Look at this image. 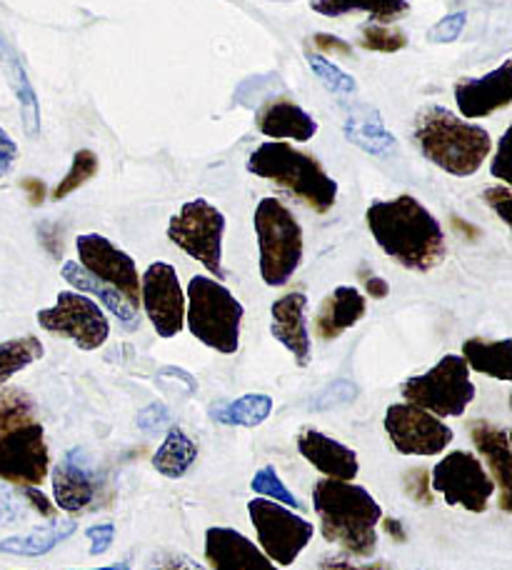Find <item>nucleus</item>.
Wrapping results in <instances>:
<instances>
[{"label":"nucleus","mask_w":512,"mask_h":570,"mask_svg":"<svg viewBox=\"0 0 512 570\" xmlns=\"http://www.w3.org/2000/svg\"><path fill=\"white\" fill-rule=\"evenodd\" d=\"M365 223L385 256L407 271L427 273L445 261V230L415 196L403 193L393 200L371 203Z\"/></svg>","instance_id":"f257e3e1"},{"label":"nucleus","mask_w":512,"mask_h":570,"mask_svg":"<svg viewBox=\"0 0 512 570\" xmlns=\"http://www.w3.org/2000/svg\"><path fill=\"white\" fill-rule=\"evenodd\" d=\"M315 46L323 50V53H337V56H353V46L345 43L343 38L327 36V33H315L313 36Z\"/></svg>","instance_id":"de8ad7c7"},{"label":"nucleus","mask_w":512,"mask_h":570,"mask_svg":"<svg viewBox=\"0 0 512 570\" xmlns=\"http://www.w3.org/2000/svg\"><path fill=\"white\" fill-rule=\"evenodd\" d=\"M0 68H3L8 86H10V90H13L18 104H20V116H23L26 136L38 138L40 136V104H38L36 88H33V83H30L23 58L18 56V50L8 43L3 33H0Z\"/></svg>","instance_id":"393cba45"},{"label":"nucleus","mask_w":512,"mask_h":570,"mask_svg":"<svg viewBox=\"0 0 512 570\" xmlns=\"http://www.w3.org/2000/svg\"><path fill=\"white\" fill-rule=\"evenodd\" d=\"M18 160V146L16 140L10 138L3 128H0V178H6L10 170H13Z\"/></svg>","instance_id":"49530a36"},{"label":"nucleus","mask_w":512,"mask_h":570,"mask_svg":"<svg viewBox=\"0 0 512 570\" xmlns=\"http://www.w3.org/2000/svg\"><path fill=\"white\" fill-rule=\"evenodd\" d=\"M76 521H53L50 525L38 528V531L28 535H13L0 541V553H13L26 558L46 556L63 541H68V538L76 533Z\"/></svg>","instance_id":"c85d7f7f"},{"label":"nucleus","mask_w":512,"mask_h":570,"mask_svg":"<svg viewBox=\"0 0 512 570\" xmlns=\"http://www.w3.org/2000/svg\"><path fill=\"white\" fill-rule=\"evenodd\" d=\"M357 399V389L351 381H337L331 389H325L317 399L313 401L315 411H331V409H341V405L353 403Z\"/></svg>","instance_id":"e433bc0d"},{"label":"nucleus","mask_w":512,"mask_h":570,"mask_svg":"<svg viewBox=\"0 0 512 570\" xmlns=\"http://www.w3.org/2000/svg\"><path fill=\"white\" fill-rule=\"evenodd\" d=\"M23 190L28 193V200L33 203V206H40L46 198V186H43V180H38V178H26Z\"/></svg>","instance_id":"603ef678"},{"label":"nucleus","mask_w":512,"mask_h":570,"mask_svg":"<svg viewBox=\"0 0 512 570\" xmlns=\"http://www.w3.org/2000/svg\"><path fill=\"white\" fill-rule=\"evenodd\" d=\"M455 104L460 116L488 118L512 104V60L483 78H460L455 83Z\"/></svg>","instance_id":"f3484780"},{"label":"nucleus","mask_w":512,"mask_h":570,"mask_svg":"<svg viewBox=\"0 0 512 570\" xmlns=\"http://www.w3.org/2000/svg\"><path fill=\"white\" fill-rule=\"evenodd\" d=\"M321 570H393V568L383 561L371 563V566H355L347 561V558L335 556V558H325V561L321 563Z\"/></svg>","instance_id":"09e8293b"},{"label":"nucleus","mask_w":512,"mask_h":570,"mask_svg":"<svg viewBox=\"0 0 512 570\" xmlns=\"http://www.w3.org/2000/svg\"><path fill=\"white\" fill-rule=\"evenodd\" d=\"M60 276H63V281L68 285H73V291L86 293V295H90V298H98L102 308L116 315L118 323L126 331H138L140 328L138 308H132V305L126 298H122V295L116 288H110L108 283H102V281L90 276V273L83 266H80L78 261H66L63 268H60Z\"/></svg>","instance_id":"b1692460"},{"label":"nucleus","mask_w":512,"mask_h":570,"mask_svg":"<svg viewBox=\"0 0 512 570\" xmlns=\"http://www.w3.org/2000/svg\"><path fill=\"white\" fill-rule=\"evenodd\" d=\"M248 515L258 535L260 551L270 558L275 566H293L301 553L313 541L315 528L288 505L255 498L248 503Z\"/></svg>","instance_id":"9d476101"},{"label":"nucleus","mask_w":512,"mask_h":570,"mask_svg":"<svg viewBox=\"0 0 512 570\" xmlns=\"http://www.w3.org/2000/svg\"><path fill=\"white\" fill-rule=\"evenodd\" d=\"M305 293H288L270 305V333L293 353L295 363L305 368L311 363V333H307Z\"/></svg>","instance_id":"412c9836"},{"label":"nucleus","mask_w":512,"mask_h":570,"mask_svg":"<svg viewBox=\"0 0 512 570\" xmlns=\"http://www.w3.org/2000/svg\"><path fill=\"white\" fill-rule=\"evenodd\" d=\"M313 508L327 543L343 548V553L353 558L375 553L383 508L363 485L323 478L313 488Z\"/></svg>","instance_id":"f03ea898"},{"label":"nucleus","mask_w":512,"mask_h":570,"mask_svg":"<svg viewBox=\"0 0 512 570\" xmlns=\"http://www.w3.org/2000/svg\"><path fill=\"white\" fill-rule=\"evenodd\" d=\"M46 355L43 343H40L36 335H20V338H10L6 343H0V389L18 375L20 371H26L28 365H33Z\"/></svg>","instance_id":"2f4dec72"},{"label":"nucleus","mask_w":512,"mask_h":570,"mask_svg":"<svg viewBox=\"0 0 512 570\" xmlns=\"http://www.w3.org/2000/svg\"><path fill=\"white\" fill-rule=\"evenodd\" d=\"M186 323L203 345L223 355L240 348V323L245 308L220 281L210 276H193L186 293Z\"/></svg>","instance_id":"423d86ee"},{"label":"nucleus","mask_w":512,"mask_h":570,"mask_svg":"<svg viewBox=\"0 0 512 570\" xmlns=\"http://www.w3.org/2000/svg\"><path fill=\"white\" fill-rule=\"evenodd\" d=\"M430 488L443 495L447 505H463L470 513H485L490 498L495 495V481L467 451H450L430 471Z\"/></svg>","instance_id":"9b49d317"},{"label":"nucleus","mask_w":512,"mask_h":570,"mask_svg":"<svg viewBox=\"0 0 512 570\" xmlns=\"http://www.w3.org/2000/svg\"><path fill=\"white\" fill-rule=\"evenodd\" d=\"M385 531L391 533V538L393 541H397V543H405L407 541V535H405V528H403V523L397 521V518H385Z\"/></svg>","instance_id":"864d4df0"},{"label":"nucleus","mask_w":512,"mask_h":570,"mask_svg":"<svg viewBox=\"0 0 512 570\" xmlns=\"http://www.w3.org/2000/svg\"><path fill=\"white\" fill-rule=\"evenodd\" d=\"M470 438L477 453L490 468V478L500 488V508L510 513L512 508V453H510V435L505 428H498L488 421H473L467 425Z\"/></svg>","instance_id":"aec40b11"},{"label":"nucleus","mask_w":512,"mask_h":570,"mask_svg":"<svg viewBox=\"0 0 512 570\" xmlns=\"http://www.w3.org/2000/svg\"><path fill=\"white\" fill-rule=\"evenodd\" d=\"M166 421H168V411H166V405H163V403L148 405V409L142 411L140 419H138L140 428H146V431H156V428L160 423H166Z\"/></svg>","instance_id":"8fccbe9b"},{"label":"nucleus","mask_w":512,"mask_h":570,"mask_svg":"<svg viewBox=\"0 0 512 570\" xmlns=\"http://www.w3.org/2000/svg\"><path fill=\"white\" fill-rule=\"evenodd\" d=\"M307 66H311V70L317 76V80H321V83L335 96H353L357 90L355 78L351 73H345L343 68H337L333 60H327L321 53L307 56Z\"/></svg>","instance_id":"72a5a7b5"},{"label":"nucleus","mask_w":512,"mask_h":570,"mask_svg":"<svg viewBox=\"0 0 512 570\" xmlns=\"http://www.w3.org/2000/svg\"><path fill=\"white\" fill-rule=\"evenodd\" d=\"M510 138H512V128H508L505 136L500 138V146H498L495 158H493V176L503 180L505 186H510V183H512V170L508 168V163H510V156H508Z\"/></svg>","instance_id":"c03bdc74"},{"label":"nucleus","mask_w":512,"mask_h":570,"mask_svg":"<svg viewBox=\"0 0 512 570\" xmlns=\"http://www.w3.org/2000/svg\"><path fill=\"white\" fill-rule=\"evenodd\" d=\"M465 26H467V13L465 10H457V13L445 16L440 23L430 28V40H433V43H455V40L463 36Z\"/></svg>","instance_id":"58836bf2"},{"label":"nucleus","mask_w":512,"mask_h":570,"mask_svg":"<svg viewBox=\"0 0 512 570\" xmlns=\"http://www.w3.org/2000/svg\"><path fill=\"white\" fill-rule=\"evenodd\" d=\"M20 495H23L28 505H33V511H38L43 518H56L53 501H50V498L43 491H38V488L28 485V488H20Z\"/></svg>","instance_id":"a18cd8bd"},{"label":"nucleus","mask_w":512,"mask_h":570,"mask_svg":"<svg viewBox=\"0 0 512 570\" xmlns=\"http://www.w3.org/2000/svg\"><path fill=\"white\" fill-rule=\"evenodd\" d=\"M385 433L401 455H437L453 443V431L417 405L393 403L385 413Z\"/></svg>","instance_id":"ddd939ff"},{"label":"nucleus","mask_w":512,"mask_h":570,"mask_svg":"<svg viewBox=\"0 0 512 570\" xmlns=\"http://www.w3.org/2000/svg\"><path fill=\"white\" fill-rule=\"evenodd\" d=\"M140 305L160 338H176L186 325V293L170 263H152L140 278Z\"/></svg>","instance_id":"2eb2a0df"},{"label":"nucleus","mask_w":512,"mask_h":570,"mask_svg":"<svg viewBox=\"0 0 512 570\" xmlns=\"http://www.w3.org/2000/svg\"><path fill=\"white\" fill-rule=\"evenodd\" d=\"M50 451L46 428L26 391H0V481L38 488L48 478Z\"/></svg>","instance_id":"7ed1b4c3"},{"label":"nucleus","mask_w":512,"mask_h":570,"mask_svg":"<svg viewBox=\"0 0 512 570\" xmlns=\"http://www.w3.org/2000/svg\"><path fill=\"white\" fill-rule=\"evenodd\" d=\"M311 8L315 13L327 18H341L353 13V10H363L371 16L375 23H393L410 10L407 0H313Z\"/></svg>","instance_id":"c756f323"},{"label":"nucleus","mask_w":512,"mask_h":570,"mask_svg":"<svg viewBox=\"0 0 512 570\" xmlns=\"http://www.w3.org/2000/svg\"><path fill=\"white\" fill-rule=\"evenodd\" d=\"M255 124H258V130L265 138L285 140V142L288 140L307 142L317 134V120L298 104H293V100H285V98L263 106L258 110Z\"/></svg>","instance_id":"5701e85b"},{"label":"nucleus","mask_w":512,"mask_h":570,"mask_svg":"<svg viewBox=\"0 0 512 570\" xmlns=\"http://www.w3.org/2000/svg\"><path fill=\"white\" fill-rule=\"evenodd\" d=\"M196 461H198L196 441H193L186 431H180V428H170L166 441H163L158 451L152 453L150 463L163 478L178 481V478H183L190 471Z\"/></svg>","instance_id":"cd10ccee"},{"label":"nucleus","mask_w":512,"mask_h":570,"mask_svg":"<svg viewBox=\"0 0 512 570\" xmlns=\"http://www.w3.org/2000/svg\"><path fill=\"white\" fill-rule=\"evenodd\" d=\"M205 561L210 570H280L250 538L223 525L205 531Z\"/></svg>","instance_id":"a211bd4d"},{"label":"nucleus","mask_w":512,"mask_h":570,"mask_svg":"<svg viewBox=\"0 0 512 570\" xmlns=\"http://www.w3.org/2000/svg\"><path fill=\"white\" fill-rule=\"evenodd\" d=\"M453 228L467 240H475L480 236V230L475 226H470V223H465L463 218H457V216H453Z\"/></svg>","instance_id":"5fc2aeb1"},{"label":"nucleus","mask_w":512,"mask_h":570,"mask_svg":"<svg viewBox=\"0 0 512 570\" xmlns=\"http://www.w3.org/2000/svg\"><path fill=\"white\" fill-rule=\"evenodd\" d=\"M367 313L365 295L353 285H337V288L323 301L315 315V335L321 341L341 338L345 331L361 323Z\"/></svg>","instance_id":"4be33fe9"},{"label":"nucleus","mask_w":512,"mask_h":570,"mask_svg":"<svg viewBox=\"0 0 512 570\" xmlns=\"http://www.w3.org/2000/svg\"><path fill=\"white\" fill-rule=\"evenodd\" d=\"M343 130L353 146L373 153V156H385L387 150L395 148V136L383 126L381 114L373 108H355L353 114H347Z\"/></svg>","instance_id":"bb28decb"},{"label":"nucleus","mask_w":512,"mask_h":570,"mask_svg":"<svg viewBox=\"0 0 512 570\" xmlns=\"http://www.w3.org/2000/svg\"><path fill=\"white\" fill-rule=\"evenodd\" d=\"M76 570H130V563L120 561V563H112V566H106V568H76Z\"/></svg>","instance_id":"6e6d98bb"},{"label":"nucleus","mask_w":512,"mask_h":570,"mask_svg":"<svg viewBox=\"0 0 512 570\" xmlns=\"http://www.w3.org/2000/svg\"><path fill=\"white\" fill-rule=\"evenodd\" d=\"M26 515V505L8 488H0V525H13Z\"/></svg>","instance_id":"79ce46f5"},{"label":"nucleus","mask_w":512,"mask_h":570,"mask_svg":"<svg viewBox=\"0 0 512 570\" xmlns=\"http://www.w3.org/2000/svg\"><path fill=\"white\" fill-rule=\"evenodd\" d=\"M463 361L467 368H473L490 379L512 381V341H485V338H467L463 343Z\"/></svg>","instance_id":"a878e982"},{"label":"nucleus","mask_w":512,"mask_h":570,"mask_svg":"<svg viewBox=\"0 0 512 570\" xmlns=\"http://www.w3.org/2000/svg\"><path fill=\"white\" fill-rule=\"evenodd\" d=\"M88 541H90V553L102 556L110 548V543L116 541V525L112 523H100V525H90L88 531Z\"/></svg>","instance_id":"37998d69"},{"label":"nucleus","mask_w":512,"mask_h":570,"mask_svg":"<svg viewBox=\"0 0 512 570\" xmlns=\"http://www.w3.org/2000/svg\"><path fill=\"white\" fill-rule=\"evenodd\" d=\"M38 325L50 335L73 341L80 351H98L110 335V323L100 305L86 293H58L53 308L38 311Z\"/></svg>","instance_id":"f8f14e48"},{"label":"nucleus","mask_w":512,"mask_h":570,"mask_svg":"<svg viewBox=\"0 0 512 570\" xmlns=\"http://www.w3.org/2000/svg\"><path fill=\"white\" fill-rule=\"evenodd\" d=\"M365 291H367V295H371V298L383 301V298H387V293H391V285H387V281L381 278V276H367L365 278Z\"/></svg>","instance_id":"3c124183"},{"label":"nucleus","mask_w":512,"mask_h":570,"mask_svg":"<svg viewBox=\"0 0 512 570\" xmlns=\"http://www.w3.org/2000/svg\"><path fill=\"white\" fill-rule=\"evenodd\" d=\"M223 236L225 216L205 198H193L183 203L178 216L168 223L170 243L196 258L215 281L225 278L223 268Z\"/></svg>","instance_id":"1a4fd4ad"},{"label":"nucleus","mask_w":512,"mask_h":570,"mask_svg":"<svg viewBox=\"0 0 512 570\" xmlns=\"http://www.w3.org/2000/svg\"><path fill=\"white\" fill-rule=\"evenodd\" d=\"M250 491L263 495V498H268V501L288 505V508H293V511H303V503L288 491V485L280 481V475H278V471H275L273 465H265V468H260L258 473L253 475Z\"/></svg>","instance_id":"f704fd0d"},{"label":"nucleus","mask_w":512,"mask_h":570,"mask_svg":"<svg viewBox=\"0 0 512 570\" xmlns=\"http://www.w3.org/2000/svg\"><path fill=\"white\" fill-rule=\"evenodd\" d=\"M78 263L83 266L90 276L108 283L116 288L122 298H126L132 308L140 311V276L126 250H120L116 243L108 240L100 233H83L76 238Z\"/></svg>","instance_id":"4468645a"},{"label":"nucleus","mask_w":512,"mask_h":570,"mask_svg":"<svg viewBox=\"0 0 512 570\" xmlns=\"http://www.w3.org/2000/svg\"><path fill=\"white\" fill-rule=\"evenodd\" d=\"M361 46L365 50H373V53H401L403 48H407V38L403 30H397L393 26L385 23H367L363 26V38Z\"/></svg>","instance_id":"c9c22d12"},{"label":"nucleus","mask_w":512,"mask_h":570,"mask_svg":"<svg viewBox=\"0 0 512 570\" xmlns=\"http://www.w3.org/2000/svg\"><path fill=\"white\" fill-rule=\"evenodd\" d=\"M483 200L498 213L500 220H503L505 226H510V223H512V213H510L512 210V190L508 186L485 188L483 190Z\"/></svg>","instance_id":"ea45409f"},{"label":"nucleus","mask_w":512,"mask_h":570,"mask_svg":"<svg viewBox=\"0 0 512 570\" xmlns=\"http://www.w3.org/2000/svg\"><path fill=\"white\" fill-rule=\"evenodd\" d=\"M401 393L405 403L433 413L435 419H460L475 401V383L463 355L450 353L427 373L407 379Z\"/></svg>","instance_id":"6e6552de"},{"label":"nucleus","mask_w":512,"mask_h":570,"mask_svg":"<svg viewBox=\"0 0 512 570\" xmlns=\"http://www.w3.org/2000/svg\"><path fill=\"white\" fill-rule=\"evenodd\" d=\"M260 250V278L280 288L298 273L303 263V228L280 198H263L253 216Z\"/></svg>","instance_id":"0eeeda50"},{"label":"nucleus","mask_w":512,"mask_h":570,"mask_svg":"<svg viewBox=\"0 0 512 570\" xmlns=\"http://www.w3.org/2000/svg\"><path fill=\"white\" fill-rule=\"evenodd\" d=\"M98 166H100V160H98L96 153L88 150V148H80L73 156V163H70L66 176L60 178V183L53 188V193H50V198L66 200L68 196H73L78 188H83L88 180H93L98 176Z\"/></svg>","instance_id":"473e14b6"},{"label":"nucleus","mask_w":512,"mask_h":570,"mask_svg":"<svg viewBox=\"0 0 512 570\" xmlns=\"http://www.w3.org/2000/svg\"><path fill=\"white\" fill-rule=\"evenodd\" d=\"M50 481H53L56 505L70 515L90 511L102 493V473L83 448H73L60 458Z\"/></svg>","instance_id":"dca6fc26"},{"label":"nucleus","mask_w":512,"mask_h":570,"mask_svg":"<svg viewBox=\"0 0 512 570\" xmlns=\"http://www.w3.org/2000/svg\"><path fill=\"white\" fill-rule=\"evenodd\" d=\"M148 570H205V568L198 561H193V558L186 553L163 551L152 558Z\"/></svg>","instance_id":"a19ab883"},{"label":"nucleus","mask_w":512,"mask_h":570,"mask_svg":"<svg viewBox=\"0 0 512 570\" xmlns=\"http://www.w3.org/2000/svg\"><path fill=\"white\" fill-rule=\"evenodd\" d=\"M413 140L423 158L455 178H470L483 168L493 138L483 126L455 116L443 106H425L415 118Z\"/></svg>","instance_id":"20e7f679"},{"label":"nucleus","mask_w":512,"mask_h":570,"mask_svg":"<svg viewBox=\"0 0 512 570\" xmlns=\"http://www.w3.org/2000/svg\"><path fill=\"white\" fill-rule=\"evenodd\" d=\"M298 451L315 471L333 478V481H355V475L361 473V461H357L353 448L343 445L317 428H303L298 435Z\"/></svg>","instance_id":"6ab92c4d"},{"label":"nucleus","mask_w":512,"mask_h":570,"mask_svg":"<svg viewBox=\"0 0 512 570\" xmlns=\"http://www.w3.org/2000/svg\"><path fill=\"white\" fill-rule=\"evenodd\" d=\"M248 173L270 180L305 203L315 213H327L337 200V183L327 176L323 163L311 153H303L285 140H265L250 153Z\"/></svg>","instance_id":"39448f33"},{"label":"nucleus","mask_w":512,"mask_h":570,"mask_svg":"<svg viewBox=\"0 0 512 570\" xmlns=\"http://www.w3.org/2000/svg\"><path fill=\"white\" fill-rule=\"evenodd\" d=\"M273 413V399L265 393H248L233 403H220L210 411V419L220 425L258 428Z\"/></svg>","instance_id":"7c9ffc66"},{"label":"nucleus","mask_w":512,"mask_h":570,"mask_svg":"<svg viewBox=\"0 0 512 570\" xmlns=\"http://www.w3.org/2000/svg\"><path fill=\"white\" fill-rule=\"evenodd\" d=\"M403 485H405L407 498H413L415 503H420V505L435 503V493H433V488H430L427 468H413V471H407L403 478Z\"/></svg>","instance_id":"4c0bfd02"}]
</instances>
